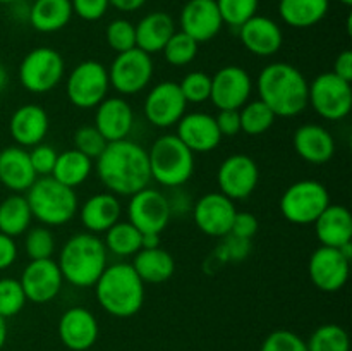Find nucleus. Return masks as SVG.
Listing matches in <instances>:
<instances>
[{
  "label": "nucleus",
  "instance_id": "obj_1",
  "mask_svg": "<svg viewBox=\"0 0 352 351\" xmlns=\"http://www.w3.org/2000/svg\"><path fill=\"white\" fill-rule=\"evenodd\" d=\"M95 171L107 191L116 196H131L151 182L146 148L133 140L107 143L95 160Z\"/></svg>",
  "mask_w": 352,
  "mask_h": 351
},
{
  "label": "nucleus",
  "instance_id": "obj_2",
  "mask_svg": "<svg viewBox=\"0 0 352 351\" xmlns=\"http://www.w3.org/2000/svg\"><path fill=\"white\" fill-rule=\"evenodd\" d=\"M309 81L296 65L289 62H270L256 78L258 98L275 117L299 116L308 109Z\"/></svg>",
  "mask_w": 352,
  "mask_h": 351
},
{
  "label": "nucleus",
  "instance_id": "obj_3",
  "mask_svg": "<svg viewBox=\"0 0 352 351\" xmlns=\"http://www.w3.org/2000/svg\"><path fill=\"white\" fill-rule=\"evenodd\" d=\"M93 288L103 312L116 319L134 317L146 299V284L129 262L120 260L107 265Z\"/></svg>",
  "mask_w": 352,
  "mask_h": 351
},
{
  "label": "nucleus",
  "instance_id": "obj_4",
  "mask_svg": "<svg viewBox=\"0 0 352 351\" xmlns=\"http://www.w3.org/2000/svg\"><path fill=\"white\" fill-rule=\"evenodd\" d=\"M64 282L79 289L95 286L109 265V253L103 240L96 234L76 233L62 244L57 260Z\"/></svg>",
  "mask_w": 352,
  "mask_h": 351
},
{
  "label": "nucleus",
  "instance_id": "obj_5",
  "mask_svg": "<svg viewBox=\"0 0 352 351\" xmlns=\"http://www.w3.org/2000/svg\"><path fill=\"white\" fill-rule=\"evenodd\" d=\"M146 151L151 181L162 188H182L195 174V153L175 134H162Z\"/></svg>",
  "mask_w": 352,
  "mask_h": 351
},
{
  "label": "nucleus",
  "instance_id": "obj_6",
  "mask_svg": "<svg viewBox=\"0 0 352 351\" xmlns=\"http://www.w3.org/2000/svg\"><path fill=\"white\" fill-rule=\"evenodd\" d=\"M33 219L41 226L60 227L78 215L79 200L76 189L64 186L52 176L38 178L24 193Z\"/></svg>",
  "mask_w": 352,
  "mask_h": 351
},
{
  "label": "nucleus",
  "instance_id": "obj_7",
  "mask_svg": "<svg viewBox=\"0 0 352 351\" xmlns=\"http://www.w3.org/2000/svg\"><path fill=\"white\" fill-rule=\"evenodd\" d=\"M17 78L26 92L45 95L64 81L65 61L55 48L36 47L23 57L17 69Z\"/></svg>",
  "mask_w": 352,
  "mask_h": 351
},
{
  "label": "nucleus",
  "instance_id": "obj_8",
  "mask_svg": "<svg viewBox=\"0 0 352 351\" xmlns=\"http://www.w3.org/2000/svg\"><path fill=\"white\" fill-rule=\"evenodd\" d=\"M330 203V193L323 182L316 179H301L292 182L282 193L278 206L287 222L294 226H309Z\"/></svg>",
  "mask_w": 352,
  "mask_h": 351
},
{
  "label": "nucleus",
  "instance_id": "obj_9",
  "mask_svg": "<svg viewBox=\"0 0 352 351\" xmlns=\"http://www.w3.org/2000/svg\"><path fill=\"white\" fill-rule=\"evenodd\" d=\"M308 107L323 120L346 119L352 109V85L332 71L322 72L309 83Z\"/></svg>",
  "mask_w": 352,
  "mask_h": 351
},
{
  "label": "nucleus",
  "instance_id": "obj_10",
  "mask_svg": "<svg viewBox=\"0 0 352 351\" xmlns=\"http://www.w3.org/2000/svg\"><path fill=\"white\" fill-rule=\"evenodd\" d=\"M110 81L107 67L98 61L79 62L65 78V95L74 107L81 110L95 109L109 96Z\"/></svg>",
  "mask_w": 352,
  "mask_h": 351
},
{
  "label": "nucleus",
  "instance_id": "obj_11",
  "mask_svg": "<svg viewBox=\"0 0 352 351\" xmlns=\"http://www.w3.org/2000/svg\"><path fill=\"white\" fill-rule=\"evenodd\" d=\"M107 72H109L110 88L116 89L119 96L138 95L144 92L153 79V57L134 47L117 54L112 64L107 67Z\"/></svg>",
  "mask_w": 352,
  "mask_h": 351
},
{
  "label": "nucleus",
  "instance_id": "obj_12",
  "mask_svg": "<svg viewBox=\"0 0 352 351\" xmlns=\"http://www.w3.org/2000/svg\"><path fill=\"white\" fill-rule=\"evenodd\" d=\"M126 213L141 234H162L172 219L167 195L150 186L129 196Z\"/></svg>",
  "mask_w": 352,
  "mask_h": 351
},
{
  "label": "nucleus",
  "instance_id": "obj_13",
  "mask_svg": "<svg viewBox=\"0 0 352 351\" xmlns=\"http://www.w3.org/2000/svg\"><path fill=\"white\" fill-rule=\"evenodd\" d=\"M260 182V169L256 160L246 153L229 155L222 160L217 171L219 191L232 202L246 200L256 191Z\"/></svg>",
  "mask_w": 352,
  "mask_h": 351
},
{
  "label": "nucleus",
  "instance_id": "obj_14",
  "mask_svg": "<svg viewBox=\"0 0 352 351\" xmlns=\"http://www.w3.org/2000/svg\"><path fill=\"white\" fill-rule=\"evenodd\" d=\"M143 112L148 123L158 129L174 127L188 112V102L182 96L179 83L165 79L151 86L144 96Z\"/></svg>",
  "mask_w": 352,
  "mask_h": 351
},
{
  "label": "nucleus",
  "instance_id": "obj_15",
  "mask_svg": "<svg viewBox=\"0 0 352 351\" xmlns=\"http://www.w3.org/2000/svg\"><path fill=\"white\" fill-rule=\"evenodd\" d=\"M236 213V202L227 198L220 191L205 193L196 202H192L191 209L192 220L198 231H201L205 236L220 237V240L230 234Z\"/></svg>",
  "mask_w": 352,
  "mask_h": 351
},
{
  "label": "nucleus",
  "instance_id": "obj_16",
  "mask_svg": "<svg viewBox=\"0 0 352 351\" xmlns=\"http://www.w3.org/2000/svg\"><path fill=\"white\" fill-rule=\"evenodd\" d=\"M254 83L250 72L236 64L220 67L212 76L210 100L219 110H239L251 100Z\"/></svg>",
  "mask_w": 352,
  "mask_h": 351
},
{
  "label": "nucleus",
  "instance_id": "obj_17",
  "mask_svg": "<svg viewBox=\"0 0 352 351\" xmlns=\"http://www.w3.org/2000/svg\"><path fill=\"white\" fill-rule=\"evenodd\" d=\"M308 274L313 286L323 292H337L347 284L351 274V260L339 248L320 244L308 262Z\"/></svg>",
  "mask_w": 352,
  "mask_h": 351
},
{
  "label": "nucleus",
  "instance_id": "obj_18",
  "mask_svg": "<svg viewBox=\"0 0 352 351\" xmlns=\"http://www.w3.org/2000/svg\"><path fill=\"white\" fill-rule=\"evenodd\" d=\"M23 291L28 301L34 305H45L50 303L60 295L64 288V277L60 274L57 262L52 258L43 260H30L23 268L19 277Z\"/></svg>",
  "mask_w": 352,
  "mask_h": 351
},
{
  "label": "nucleus",
  "instance_id": "obj_19",
  "mask_svg": "<svg viewBox=\"0 0 352 351\" xmlns=\"http://www.w3.org/2000/svg\"><path fill=\"white\" fill-rule=\"evenodd\" d=\"M58 339L71 351H88L100 334L95 313L86 306H71L58 319Z\"/></svg>",
  "mask_w": 352,
  "mask_h": 351
},
{
  "label": "nucleus",
  "instance_id": "obj_20",
  "mask_svg": "<svg viewBox=\"0 0 352 351\" xmlns=\"http://www.w3.org/2000/svg\"><path fill=\"white\" fill-rule=\"evenodd\" d=\"M179 26L192 40L206 43L222 31L223 21L215 0H188L179 14Z\"/></svg>",
  "mask_w": 352,
  "mask_h": 351
},
{
  "label": "nucleus",
  "instance_id": "obj_21",
  "mask_svg": "<svg viewBox=\"0 0 352 351\" xmlns=\"http://www.w3.org/2000/svg\"><path fill=\"white\" fill-rule=\"evenodd\" d=\"M175 136L192 151V153H210L222 141L215 116L208 112H186L175 124Z\"/></svg>",
  "mask_w": 352,
  "mask_h": 351
},
{
  "label": "nucleus",
  "instance_id": "obj_22",
  "mask_svg": "<svg viewBox=\"0 0 352 351\" xmlns=\"http://www.w3.org/2000/svg\"><path fill=\"white\" fill-rule=\"evenodd\" d=\"M239 30L243 47L254 57H274L284 45V31L280 24L268 16H253Z\"/></svg>",
  "mask_w": 352,
  "mask_h": 351
},
{
  "label": "nucleus",
  "instance_id": "obj_23",
  "mask_svg": "<svg viewBox=\"0 0 352 351\" xmlns=\"http://www.w3.org/2000/svg\"><path fill=\"white\" fill-rule=\"evenodd\" d=\"M107 143L127 140L134 127V110L126 96H107L95 107V124Z\"/></svg>",
  "mask_w": 352,
  "mask_h": 351
},
{
  "label": "nucleus",
  "instance_id": "obj_24",
  "mask_svg": "<svg viewBox=\"0 0 352 351\" xmlns=\"http://www.w3.org/2000/svg\"><path fill=\"white\" fill-rule=\"evenodd\" d=\"M50 129V117L47 110L36 103H24L17 107L9 119V133L17 147L33 148L43 143Z\"/></svg>",
  "mask_w": 352,
  "mask_h": 351
},
{
  "label": "nucleus",
  "instance_id": "obj_25",
  "mask_svg": "<svg viewBox=\"0 0 352 351\" xmlns=\"http://www.w3.org/2000/svg\"><path fill=\"white\" fill-rule=\"evenodd\" d=\"M292 147L299 158L311 165H323L336 155V138L322 124L299 126L292 136Z\"/></svg>",
  "mask_w": 352,
  "mask_h": 351
},
{
  "label": "nucleus",
  "instance_id": "obj_26",
  "mask_svg": "<svg viewBox=\"0 0 352 351\" xmlns=\"http://www.w3.org/2000/svg\"><path fill=\"white\" fill-rule=\"evenodd\" d=\"M79 220L88 233L103 234L116 222H119L122 215V203L119 196L110 191H100L89 196L78 209Z\"/></svg>",
  "mask_w": 352,
  "mask_h": 351
},
{
  "label": "nucleus",
  "instance_id": "obj_27",
  "mask_svg": "<svg viewBox=\"0 0 352 351\" xmlns=\"http://www.w3.org/2000/svg\"><path fill=\"white\" fill-rule=\"evenodd\" d=\"M38 179L26 148L6 147L0 150V184L10 193H26Z\"/></svg>",
  "mask_w": 352,
  "mask_h": 351
},
{
  "label": "nucleus",
  "instance_id": "obj_28",
  "mask_svg": "<svg viewBox=\"0 0 352 351\" xmlns=\"http://www.w3.org/2000/svg\"><path fill=\"white\" fill-rule=\"evenodd\" d=\"M313 226L322 246L340 248L352 241V215L344 205L330 203Z\"/></svg>",
  "mask_w": 352,
  "mask_h": 351
},
{
  "label": "nucleus",
  "instance_id": "obj_29",
  "mask_svg": "<svg viewBox=\"0 0 352 351\" xmlns=\"http://www.w3.org/2000/svg\"><path fill=\"white\" fill-rule=\"evenodd\" d=\"M136 26V47L153 57L164 50L168 38L175 33L174 17L164 10H155L141 17Z\"/></svg>",
  "mask_w": 352,
  "mask_h": 351
},
{
  "label": "nucleus",
  "instance_id": "obj_30",
  "mask_svg": "<svg viewBox=\"0 0 352 351\" xmlns=\"http://www.w3.org/2000/svg\"><path fill=\"white\" fill-rule=\"evenodd\" d=\"M71 0H34L28 7V23L38 33H57L71 23Z\"/></svg>",
  "mask_w": 352,
  "mask_h": 351
},
{
  "label": "nucleus",
  "instance_id": "obj_31",
  "mask_svg": "<svg viewBox=\"0 0 352 351\" xmlns=\"http://www.w3.org/2000/svg\"><path fill=\"white\" fill-rule=\"evenodd\" d=\"M131 265L144 284H162L167 282L175 272V260L162 246L141 248L133 257Z\"/></svg>",
  "mask_w": 352,
  "mask_h": 351
},
{
  "label": "nucleus",
  "instance_id": "obj_32",
  "mask_svg": "<svg viewBox=\"0 0 352 351\" xmlns=\"http://www.w3.org/2000/svg\"><path fill=\"white\" fill-rule=\"evenodd\" d=\"M330 0H278V16L289 28L308 30L327 17Z\"/></svg>",
  "mask_w": 352,
  "mask_h": 351
},
{
  "label": "nucleus",
  "instance_id": "obj_33",
  "mask_svg": "<svg viewBox=\"0 0 352 351\" xmlns=\"http://www.w3.org/2000/svg\"><path fill=\"white\" fill-rule=\"evenodd\" d=\"M93 171H95V160L86 157L76 148H69V150L58 153L52 178L57 179L64 186L76 189L88 181Z\"/></svg>",
  "mask_w": 352,
  "mask_h": 351
},
{
  "label": "nucleus",
  "instance_id": "obj_34",
  "mask_svg": "<svg viewBox=\"0 0 352 351\" xmlns=\"http://www.w3.org/2000/svg\"><path fill=\"white\" fill-rule=\"evenodd\" d=\"M33 213L24 193H10L0 202V233L10 237L23 236L31 227Z\"/></svg>",
  "mask_w": 352,
  "mask_h": 351
},
{
  "label": "nucleus",
  "instance_id": "obj_35",
  "mask_svg": "<svg viewBox=\"0 0 352 351\" xmlns=\"http://www.w3.org/2000/svg\"><path fill=\"white\" fill-rule=\"evenodd\" d=\"M103 234H105L103 244L107 253H112L119 258H133L141 250L143 234L129 220H119Z\"/></svg>",
  "mask_w": 352,
  "mask_h": 351
},
{
  "label": "nucleus",
  "instance_id": "obj_36",
  "mask_svg": "<svg viewBox=\"0 0 352 351\" xmlns=\"http://www.w3.org/2000/svg\"><path fill=\"white\" fill-rule=\"evenodd\" d=\"M241 131L248 136H261L275 124V114L260 98L248 100L239 109Z\"/></svg>",
  "mask_w": 352,
  "mask_h": 351
},
{
  "label": "nucleus",
  "instance_id": "obj_37",
  "mask_svg": "<svg viewBox=\"0 0 352 351\" xmlns=\"http://www.w3.org/2000/svg\"><path fill=\"white\" fill-rule=\"evenodd\" d=\"M306 346L308 351H349V334L339 323H323L313 330Z\"/></svg>",
  "mask_w": 352,
  "mask_h": 351
},
{
  "label": "nucleus",
  "instance_id": "obj_38",
  "mask_svg": "<svg viewBox=\"0 0 352 351\" xmlns=\"http://www.w3.org/2000/svg\"><path fill=\"white\" fill-rule=\"evenodd\" d=\"M199 50V43L196 40H192L189 34L182 33L181 30L175 31L168 41L165 43L164 54L165 62L172 67H186V65L191 64L196 58Z\"/></svg>",
  "mask_w": 352,
  "mask_h": 351
},
{
  "label": "nucleus",
  "instance_id": "obj_39",
  "mask_svg": "<svg viewBox=\"0 0 352 351\" xmlns=\"http://www.w3.org/2000/svg\"><path fill=\"white\" fill-rule=\"evenodd\" d=\"M55 241L54 233L47 226H31L24 233V253L30 260H43V258H52L55 253Z\"/></svg>",
  "mask_w": 352,
  "mask_h": 351
},
{
  "label": "nucleus",
  "instance_id": "obj_40",
  "mask_svg": "<svg viewBox=\"0 0 352 351\" xmlns=\"http://www.w3.org/2000/svg\"><path fill=\"white\" fill-rule=\"evenodd\" d=\"M28 299L23 291L19 279L2 277L0 279V317L12 319L23 312Z\"/></svg>",
  "mask_w": 352,
  "mask_h": 351
},
{
  "label": "nucleus",
  "instance_id": "obj_41",
  "mask_svg": "<svg viewBox=\"0 0 352 351\" xmlns=\"http://www.w3.org/2000/svg\"><path fill=\"white\" fill-rule=\"evenodd\" d=\"M223 24L241 28L248 19L258 14L260 0H215Z\"/></svg>",
  "mask_w": 352,
  "mask_h": 351
},
{
  "label": "nucleus",
  "instance_id": "obj_42",
  "mask_svg": "<svg viewBox=\"0 0 352 351\" xmlns=\"http://www.w3.org/2000/svg\"><path fill=\"white\" fill-rule=\"evenodd\" d=\"M105 40L116 54L131 50L136 47V26L126 17H117L107 24Z\"/></svg>",
  "mask_w": 352,
  "mask_h": 351
},
{
  "label": "nucleus",
  "instance_id": "obj_43",
  "mask_svg": "<svg viewBox=\"0 0 352 351\" xmlns=\"http://www.w3.org/2000/svg\"><path fill=\"white\" fill-rule=\"evenodd\" d=\"M182 96L188 103H205L212 92V76L205 71H191L179 83Z\"/></svg>",
  "mask_w": 352,
  "mask_h": 351
},
{
  "label": "nucleus",
  "instance_id": "obj_44",
  "mask_svg": "<svg viewBox=\"0 0 352 351\" xmlns=\"http://www.w3.org/2000/svg\"><path fill=\"white\" fill-rule=\"evenodd\" d=\"M72 141H74V147L72 148L85 153L91 160H96L107 147V140L100 134V131L93 124H86V126L78 127L74 131Z\"/></svg>",
  "mask_w": 352,
  "mask_h": 351
},
{
  "label": "nucleus",
  "instance_id": "obj_45",
  "mask_svg": "<svg viewBox=\"0 0 352 351\" xmlns=\"http://www.w3.org/2000/svg\"><path fill=\"white\" fill-rule=\"evenodd\" d=\"M222 243L213 251V260L217 264H227V262H243L251 253V240H241V237L229 236L222 237Z\"/></svg>",
  "mask_w": 352,
  "mask_h": 351
},
{
  "label": "nucleus",
  "instance_id": "obj_46",
  "mask_svg": "<svg viewBox=\"0 0 352 351\" xmlns=\"http://www.w3.org/2000/svg\"><path fill=\"white\" fill-rule=\"evenodd\" d=\"M260 351H308L306 341L287 329H277L265 337Z\"/></svg>",
  "mask_w": 352,
  "mask_h": 351
},
{
  "label": "nucleus",
  "instance_id": "obj_47",
  "mask_svg": "<svg viewBox=\"0 0 352 351\" xmlns=\"http://www.w3.org/2000/svg\"><path fill=\"white\" fill-rule=\"evenodd\" d=\"M30 153L31 165H33L34 172H36L38 178H45V176H52L55 167V162H57V150H55L52 145L40 143L36 147H33L31 150H28Z\"/></svg>",
  "mask_w": 352,
  "mask_h": 351
},
{
  "label": "nucleus",
  "instance_id": "obj_48",
  "mask_svg": "<svg viewBox=\"0 0 352 351\" xmlns=\"http://www.w3.org/2000/svg\"><path fill=\"white\" fill-rule=\"evenodd\" d=\"M72 12L82 21L88 23H95L100 21L109 10L110 2L109 0H71Z\"/></svg>",
  "mask_w": 352,
  "mask_h": 351
},
{
  "label": "nucleus",
  "instance_id": "obj_49",
  "mask_svg": "<svg viewBox=\"0 0 352 351\" xmlns=\"http://www.w3.org/2000/svg\"><path fill=\"white\" fill-rule=\"evenodd\" d=\"M258 229H260V224H258V219L254 213L246 212V210H243V212L237 210L232 227H230V234L232 236L241 237V240H253L256 236Z\"/></svg>",
  "mask_w": 352,
  "mask_h": 351
},
{
  "label": "nucleus",
  "instance_id": "obj_50",
  "mask_svg": "<svg viewBox=\"0 0 352 351\" xmlns=\"http://www.w3.org/2000/svg\"><path fill=\"white\" fill-rule=\"evenodd\" d=\"M215 120L222 138H234L241 133L239 110H219V114L215 116Z\"/></svg>",
  "mask_w": 352,
  "mask_h": 351
},
{
  "label": "nucleus",
  "instance_id": "obj_51",
  "mask_svg": "<svg viewBox=\"0 0 352 351\" xmlns=\"http://www.w3.org/2000/svg\"><path fill=\"white\" fill-rule=\"evenodd\" d=\"M19 255L16 237H10L7 234L0 233V270H7L12 267Z\"/></svg>",
  "mask_w": 352,
  "mask_h": 351
},
{
  "label": "nucleus",
  "instance_id": "obj_52",
  "mask_svg": "<svg viewBox=\"0 0 352 351\" xmlns=\"http://www.w3.org/2000/svg\"><path fill=\"white\" fill-rule=\"evenodd\" d=\"M170 195H167L168 206H170L172 217H182L192 209V200L191 196L186 195L181 188L170 189Z\"/></svg>",
  "mask_w": 352,
  "mask_h": 351
},
{
  "label": "nucleus",
  "instance_id": "obj_53",
  "mask_svg": "<svg viewBox=\"0 0 352 351\" xmlns=\"http://www.w3.org/2000/svg\"><path fill=\"white\" fill-rule=\"evenodd\" d=\"M332 72L339 76V78L352 83V52L351 50H344L337 55L336 62H333Z\"/></svg>",
  "mask_w": 352,
  "mask_h": 351
},
{
  "label": "nucleus",
  "instance_id": "obj_54",
  "mask_svg": "<svg viewBox=\"0 0 352 351\" xmlns=\"http://www.w3.org/2000/svg\"><path fill=\"white\" fill-rule=\"evenodd\" d=\"M110 7L117 9L119 12L129 14V12H136V10L143 9L146 0H109Z\"/></svg>",
  "mask_w": 352,
  "mask_h": 351
},
{
  "label": "nucleus",
  "instance_id": "obj_55",
  "mask_svg": "<svg viewBox=\"0 0 352 351\" xmlns=\"http://www.w3.org/2000/svg\"><path fill=\"white\" fill-rule=\"evenodd\" d=\"M162 234H143L141 237V248H157L160 246Z\"/></svg>",
  "mask_w": 352,
  "mask_h": 351
},
{
  "label": "nucleus",
  "instance_id": "obj_56",
  "mask_svg": "<svg viewBox=\"0 0 352 351\" xmlns=\"http://www.w3.org/2000/svg\"><path fill=\"white\" fill-rule=\"evenodd\" d=\"M7 336H9V327H7V319L0 317V350L6 346Z\"/></svg>",
  "mask_w": 352,
  "mask_h": 351
},
{
  "label": "nucleus",
  "instance_id": "obj_57",
  "mask_svg": "<svg viewBox=\"0 0 352 351\" xmlns=\"http://www.w3.org/2000/svg\"><path fill=\"white\" fill-rule=\"evenodd\" d=\"M7 85H9V74H7L6 65L0 62V93L7 88Z\"/></svg>",
  "mask_w": 352,
  "mask_h": 351
},
{
  "label": "nucleus",
  "instance_id": "obj_58",
  "mask_svg": "<svg viewBox=\"0 0 352 351\" xmlns=\"http://www.w3.org/2000/svg\"><path fill=\"white\" fill-rule=\"evenodd\" d=\"M16 2H19V0H0V3H3V6H14Z\"/></svg>",
  "mask_w": 352,
  "mask_h": 351
},
{
  "label": "nucleus",
  "instance_id": "obj_59",
  "mask_svg": "<svg viewBox=\"0 0 352 351\" xmlns=\"http://www.w3.org/2000/svg\"><path fill=\"white\" fill-rule=\"evenodd\" d=\"M340 3H344L346 7H351L352 6V0H339Z\"/></svg>",
  "mask_w": 352,
  "mask_h": 351
}]
</instances>
